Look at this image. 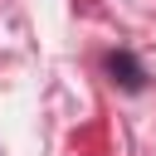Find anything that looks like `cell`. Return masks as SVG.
<instances>
[{
  "label": "cell",
  "mask_w": 156,
  "mask_h": 156,
  "mask_svg": "<svg viewBox=\"0 0 156 156\" xmlns=\"http://www.w3.org/2000/svg\"><path fill=\"white\" fill-rule=\"evenodd\" d=\"M107 73H112V83H122V88H141V68H136L132 54H112V58H107Z\"/></svg>",
  "instance_id": "6da1fadb"
}]
</instances>
